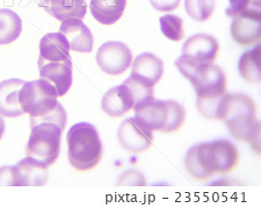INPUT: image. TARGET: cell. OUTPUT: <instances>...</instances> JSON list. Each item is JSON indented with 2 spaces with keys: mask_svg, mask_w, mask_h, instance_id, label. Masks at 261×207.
<instances>
[{
  "mask_svg": "<svg viewBox=\"0 0 261 207\" xmlns=\"http://www.w3.org/2000/svg\"><path fill=\"white\" fill-rule=\"evenodd\" d=\"M239 163L237 147L229 140L200 143L188 149L185 168L196 180L212 178L214 174H230Z\"/></svg>",
  "mask_w": 261,
  "mask_h": 207,
  "instance_id": "6da1fadb",
  "label": "cell"
},
{
  "mask_svg": "<svg viewBox=\"0 0 261 207\" xmlns=\"http://www.w3.org/2000/svg\"><path fill=\"white\" fill-rule=\"evenodd\" d=\"M67 116L60 104L53 113L42 118H31L32 132L29 135L26 154L51 166L60 156L62 133L65 129Z\"/></svg>",
  "mask_w": 261,
  "mask_h": 207,
  "instance_id": "7a4b0ae2",
  "label": "cell"
},
{
  "mask_svg": "<svg viewBox=\"0 0 261 207\" xmlns=\"http://www.w3.org/2000/svg\"><path fill=\"white\" fill-rule=\"evenodd\" d=\"M222 121L238 141H247L255 151L260 149V122L256 107L250 97L243 94L230 95Z\"/></svg>",
  "mask_w": 261,
  "mask_h": 207,
  "instance_id": "3957f363",
  "label": "cell"
},
{
  "mask_svg": "<svg viewBox=\"0 0 261 207\" xmlns=\"http://www.w3.org/2000/svg\"><path fill=\"white\" fill-rule=\"evenodd\" d=\"M67 157L74 169L87 171L100 163L103 154L102 141L95 126L78 122L67 132Z\"/></svg>",
  "mask_w": 261,
  "mask_h": 207,
  "instance_id": "277c9868",
  "label": "cell"
},
{
  "mask_svg": "<svg viewBox=\"0 0 261 207\" xmlns=\"http://www.w3.org/2000/svg\"><path fill=\"white\" fill-rule=\"evenodd\" d=\"M135 117L152 132L173 133L182 127L186 120V112L182 105L174 100L153 99L135 111Z\"/></svg>",
  "mask_w": 261,
  "mask_h": 207,
  "instance_id": "5b68a950",
  "label": "cell"
},
{
  "mask_svg": "<svg viewBox=\"0 0 261 207\" xmlns=\"http://www.w3.org/2000/svg\"><path fill=\"white\" fill-rule=\"evenodd\" d=\"M175 66L194 87L197 97L218 96L226 92V76L220 66L207 63L195 65L179 57Z\"/></svg>",
  "mask_w": 261,
  "mask_h": 207,
  "instance_id": "8992f818",
  "label": "cell"
},
{
  "mask_svg": "<svg viewBox=\"0 0 261 207\" xmlns=\"http://www.w3.org/2000/svg\"><path fill=\"white\" fill-rule=\"evenodd\" d=\"M57 92L49 82L44 79L26 82L19 95L21 108L31 118H42L53 113L60 103Z\"/></svg>",
  "mask_w": 261,
  "mask_h": 207,
  "instance_id": "52a82bcc",
  "label": "cell"
},
{
  "mask_svg": "<svg viewBox=\"0 0 261 207\" xmlns=\"http://www.w3.org/2000/svg\"><path fill=\"white\" fill-rule=\"evenodd\" d=\"M96 63L105 74L117 76L123 74L132 65L133 53L123 42L109 41L99 48Z\"/></svg>",
  "mask_w": 261,
  "mask_h": 207,
  "instance_id": "ba28073f",
  "label": "cell"
},
{
  "mask_svg": "<svg viewBox=\"0 0 261 207\" xmlns=\"http://www.w3.org/2000/svg\"><path fill=\"white\" fill-rule=\"evenodd\" d=\"M117 139L123 149L134 154L144 153L153 142L152 130L147 128L136 117L128 118L122 122Z\"/></svg>",
  "mask_w": 261,
  "mask_h": 207,
  "instance_id": "9c48e42d",
  "label": "cell"
},
{
  "mask_svg": "<svg viewBox=\"0 0 261 207\" xmlns=\"http://www.w3.org/2000/svg\"><path fill=\"white\" fill-rule=\"evenodd\" d=\"M231 36L236 43L248 47L261 39V5L236 15L231 24Z\"/></svg>",
  "mask_w": 261,
  "mask_h": 207,
  "instance_id": "30bf717a",
  "label": "cell"
},
{
  "mask_svg": "<svg viewBox=\"0 0 261 207\" xmlns=\"http://www.w3.org/2000/svg\"><path fill=\"white\" fill-rule=\"evenodd\" d=\"M218 50L220 44L214 36L208 34H196L184 43L181 57L195 65L207 64L216 60Z\"/></svg>",
  "mask_w": 261,
  "mask_h": 207,
  "instance_id": "8fae6325",
  "label": "cell"
},
{
  "mask_svg": "<svg viewBox=\"0 0 261 207\" xmlns=\"http://www.w3.org/2000/svg\"><path fill=\"white\" fill-rule=\"evenodd\" d=\"M37 64L40 69V78L51 84L58 97L67 94L73 82L72 60L37 63Z\"/></svg>",
  "mask_w": 261,
  "mask_h": 207,
  "instance_id": "7c38bea8",
  "label": "cell"
},
{
  "mask_svg": "<svg viewBox=\"0 0 261 207\" xmlns=\"http://www.w3.org/2000/svg\"><path fill=\"white\" fill-rule=\"evenodd\" d=\"M164 74V63L152 53H143L135 58L132 66L134 79L146 86L154 87Z\"/></svg>",
  "mask_w": 261,
  "mask_h": 207,
  "instance_id": "4fadbf2b",
  "label": "cell"
},
{
  "mask_svg": "<svg viewBox=\"0 0 261 207\" xmlns=\"http://www.w3.org/2000/svg\"><path fill=\"white\" fill-rule=\"evenodd\" d=\"M60 33L64 35L70 44V49L78 53H91L93 50L94 39L82 20H65L61 24Z\"/></svg>",
  "mask_w": 261,
  "mask_h": 207,
  "instance_id": "5bb4252c",
  "label": "cell"
},
{
  "mask_svg": "<svg viewBox=\"0 0 261 207\" xmlns=\"http://www.w3.org/2000/svg\"><path fill=\"white\" fill-rule=\"evenodd\" d=\"M39 5L60 21L82 20L86 15V0H40Z\"/></svg>",
  "mask_w": 261,
  "mask_h": 207,
  "instance_id": "9a60e30c",
  "label": "cell"
},
{
  "mask_svg": "<svg viewBox=\"0 0 261 207\" xmlns=\"http://www.w3.org/2000/svg\"><path fill=\"white\" fill-rule=\"evenodd\" d=\"M24 80L11 78L0 83V116L7 118H16L22 116L19 95Z\"/></svg>",
  "mask_w": 261,
  "mask_h": 207,
  "instance_id": "2e32d148",
  "label": "cell"
},
{
  "mask_svg": "<svg viewBox=\"0 0 261 207\" xmlns=\"http://www.w3.org/2000/svg\"><path fill=\"white\" fill-rule=\"evenodd\" d=\"M70 44L63 34L49 33L40 42V57L37 63L63 62L72 60L70 55Z\"/></svg>",
  "mask_w": 261,
  "mask_h": 207,
  "instance_id": "e0dca14e",
  "label": "cell"
},
{
  "mask_svg": "<svg viewBox=\"0 0 261 207\" xmlns=\"http://www.w3.org/2000/svg\"><path fill=\"white\" fill-rule=\"evenodd\" d=\"M102 111L109 117L117 118L124 116L134 107V98L127 85L122 84L120 86L108 90L101 101Z\"/></svg>",
  "mask_w": 261,
  "mask_h": 207,
  "instance_id": "ac0fdd59",
  "label": "cell"
},
{
  "mask_svg": "<svg viewBox=\"0 0 261 207\" xmlns=\"http://www.w3.org/2000/svg\"><path fill=\"white\" fill-rule=\"evenodd\" d=\"M18 187H42L48 181V164L28 157L16 164Z\"/></svg>",
  "mask_w": 261,
  "mask_h": 207,
  "instance_id": "d6986e66",
  "label": "cell"
},
{
  "mask_svg": "<svg viewBox=\"0 0 261 207\" xmlns=\"http://www.w3.org/2000/svg\"><path fill=\"white\" fill-rule=\"evenodd\" d=\"M127 0H91L90 10L93 18L102 25H113L123 15Z\"/></svg>",
  "mask_w": 261,
  "mask_h": 207,
  "instance_id": "ffe728a7",
  "label": "cell"
},
{
  "mask_svg": "<svg viewBox=\"0 0 261 207\" xmlns=\"http://www.w3.org/2000/svg\"><path fill=\"white\" fill-rule=\"evenodd\" d=\"M22 32V20L10 8H0V45L10 44L19 39Z\"/></svg>",
  "mask_w": 261,
  "mask_h": 207,
  "instance_id": "44dd1931",
  "label": "cell"
},
{
  "mask_svg": "<svg viewBox=\"0 0 261 207\" xmlns=\"http://www.w3.org/2000/svg\"><path fill=\"white\" fill-rule=\"evenodd\" d=\"M261 47L255 45L253 49L244 53L238 62V70L242 77L251 84H259L261 80L260 70Z\"/></svg>",
  "mask_w": 261,
  "mask_h": 207,
  "instance_id": "7402d4cb",
  "label": "cell"
},
{
  "mask_svg": "<svg viewBox=\"0 0 261 207\" xmlns=\"http://www.w3.org/2000/svg\"><path fill=\"white\" fill-rule=\"evenodd\" d=\"M230 94H224L218 96L209 97H197L196 107L201 116L210 120H222L224 116L226 104H228Z\"/></svg>",
  "mask_w": 261,
  "mask_h": 207,
  "instance_id": "603a6c76",
  "label": "cell"
},
{
  "mask_svg": "<svg viewBox=\"0 0 261 207\" xmlns=\"http://www.w3.org/2000/svg\"><path fill=\"white\" fill-rule=\"evenodd\" d=\"M215 6V0H185V10L187 15L199 22H204L212 18Z\"/></svg>",
  "mask_w": 261,
  "mask_h": 207,
  "instance_id": "cb8c5ba5",
  "label": "cell"
},
{
  "mask_svg": "<svg viewBox=\"0 0 261 207\" xmlns=\"http://www.w3.org/2000/svg\"><path fill=\"white\" fill-rule=\"evenodd\" d=\"M124 85H127L128 88L132 92L134 98V111L142 108L149 104L150 101L154 99V91L153 87L146 86L144 84L138 82V80L134 79L133 77H129L124 80Z\"/></svg>",
  "mask_w": 261,
  "mask_h": 207,
  "instance_id": "d4e9b609",
  "label": "cell"
},
{
  "mask_svg": "<svg viewBox=\"0 0 261 207\" xmlns=\"http://www.w3.org/2000/svg\"><path fill=\"white\" fill-rule=\"evenodd\" d=\"M161 31L171 41H181L184 39V21L178 15L166 14L159 18Z\"/></svg>",
  "mask_w": 261,
  "mask_h": 207,
  "instance_id": "484cf974",
  "label": "cell"
},
{
  "mask_svg": "<svg viewBox=\"0 0 261 207\" xmlns=\"http://www.w3.org/2000/svg\"><path fill=\"white\" fill-rule=\"evenodd\" d=\"M117 185L119 187H145L146 180L142 172L137 170H128L120 177Z\"/></svg>",
  "mask_w": 261,
  "mask_h": 207,
  "instance_id": "4316f807",
  "label": "cell"
},
{
  "mask_svg": "<svg viewBox=\"0 0 261 207\" xmlns=\"http://www.w3.org/2000/svg\"><path fill=\"white\" fill-rule=\"evenodd\" d=\"M229 3L230 5L226 8V15L230 18H234L244 11L261 5L260 0H229Z\"/></svg>",
  "mask_w": 261,
  "mask_h": 207,
  "instance_id": "83f0119b",
  "label": "cell"
},
{
  "mask_svg": "<svg viewBox=\"0 0 261 207\" xmlns=\"http://www.w3.org/2000/svg\"><path fill=\"white\" fill-rule=\"evenodd\" d=\"M0 187H18V174L15 166L0 168Z\"/></svg>",
  "mask_w": 261,
  "mask_h": 207,
  "instance_id": "f1b7e54d",
  "label": "cell"
},
{
  "mask_svg": "<svg viewBox=\"0 0 261 207\" xmlns=\"http://www.w3.org/2000/svg\"><path fill=\"white\" fill-rule=\"evenodd\" d=\"M149 2L159 12L173 11L180 5V0H149Z\"/></svg>",
  "mask_w": 261,
  "mask_h": 207,
  "instance_id": "f546056e",
  "label": "cell"
},
{
  "mask_svg": "<svg viewBox=\"0 0 261 207\" xmlns=\"http://www.w3.org/2000/svg\"><path fill=\"white\" fill-rule=\"evenodd\" d=\"M4 132H5V121H4L2 116H0V140H2Z\"/></svg>",
  "mask_w": 261,
  "mask_h": 207,
  "instance_id": "4dcf8cb0",
  "label": "cell"
}]
</instances>
